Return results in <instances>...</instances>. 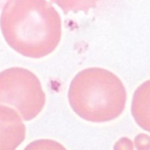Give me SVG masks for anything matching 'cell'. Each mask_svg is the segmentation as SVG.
<instances>
[{
    "mask_svg": "<svg viewBox=\"0 0 150 150\" xmlns=\"http://www.w3.org/2000/svg\"><path fill=\"white\" fill-rule=\"evenodd\" d=\"M56 4L66 14L69 11H84L94 8L99 0H51Z\"/></svg>",
    "mask_w": 150,
    "mask_h": 150,
    "instance_id": "6",
    "label": "cell"
},
{
    "mask_svg": "<svg viewBox=\"0 0 150 150\" xmlns=\"http://www.w3.org/2000/svg\"><path fill=\"white\" fill-rule=\"evenodd\" d=\"M24 150H67L61 143L53 140H37L28 144Z\"/></svg>",
    "mask_w": 150,
    "mask_h": 150,
    "instance_id": "7",
    "label": "cell"
},
{
    "mask_svg": "<svg viewBox=\"0 0 150 150\" xmlns=\"http://www.w3.org/2000/svg\"><path fill=\"white\" fill-rule=\"evenodd\" d=\"M25 138V127L12 108L0 105V150H15Z\"/></svg>",
    "mask_w": 150,
    "mask_h": 150,
    "instance_id": "4",
    "label": "cell"
},
{
    "mask_svg": "<svg viewBox=\"0 0 150 150\" xmlns=\"http://www.w3.org/2000/svg\"><path fill=\"white\" fill-rule=\"evenodd\" d=\"M0 26L11 48L35 59L51 54L62 36L61 17L46 0H8L3 7Z\"/></svg>",
    "mask_w": 150,
    "mask_h": 150,
    "instance_id": "1",
    "label": "cell"
},
{
    "mask_svg": "<svg viewBox=\"0 0 150 150\" xmlns=\"http://www.w3.org/2000/svg\"><path fill=\"white\" fill-rule=\"evenodd\" d=\"M68 97L73 111L83 120L93 123L117 119L127 104V91L122 81L101 68L79 72L69 85Z\"/></svg>",
    "mask_w": 150,
    "mask_h": 150,
    "instance_id": "2",
    "label": "cell"
},
{
    "mask_svg": "<svg viewBox=\"0 0 150 150\" xmlns=\"http://www.w3.org/2000/svg\"><path fill=\"white\" fill-rule=\"evenodd\" d=\"M46 95L39 78L23 68H11L0 73V104L18 109L25 121L34 119L42 111Z\"/></svg>",
    "mask_w": 150,
    "mask_h": 150,
    "instance_id": "3",
    "label": "cell"
},
{
    "mask_svg": "<svg viewBox=\"0 0 150 150\" xmlns=\"http://www.w3.org/2000/svg\"><path fill=\"white\" fill-rule=\"evenodd\" d=\"M131 112L137 125L150 133V79L135 90L132 99Z\"/></svg>",
    "mask_w": 150,
    "mask_h": 150,
    "instance_id": "5",
    "label": "cell"
},
{
    "mask_svg": "<svg viewBox=\"0 0 150 150\" xmlns=\"http://www.w3.org/2000/svg\"><path fill=\"white\" fill-rule=\"evenodd\" d=\"M7 1H8V0H0V9L4 7V5L6 4Z\"/></svg>",
    "mask_w": 150,
    "mask_h": 150,
    "instance_id": "8",
    "label": "cell"
}]
</instances>
